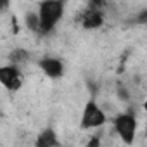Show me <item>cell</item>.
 Wrapping results in <instances>:
<instances>
[{"instance_id":"cell-8","label":"cell","mask_w":147,"mask_h":147,"mask_svg":"<svg viewBox=\"0 0 147 147\" xmlns=\"http://www.w3.org/2000/svg\"><path fill=\"white\" fill-rule=\"evenodd\" d=\"M24 23H26V28L35 31V33H40V18H38V12H28L24 16Z\"/></svg>"},{"instance_id":"cell-6","label":"cell","mask_w":147,"mask_h":147,"mask_svg":"<svg viewBox=\"0 0 147 147\" xmlns=\"http://www.w3.org/2000/svg\"><path fill=\"white\" fill-rule=\"evenodd\" d=\"M35 147H61L57 131L52 126H45L35 138Z\"/></svg>"},{"instance_id":"cell-10","label":"cell","mask_w":147,"mask_h":147,"mask_svg":"<svg viewBox=\"0 0 147 147\" xmlns=\"http://www.w3.org/2000/svg\"><path fill=\"white\" fill-rule=\"evenodd\" d=\"M116 94H118L119 100H123V102H128V100H130V92H128V88H126L125 85H118Z\"/></svg>"},{"instance_id":"cell-13","label":"cell","mask_w":147,"mask_h":147,"mask_svg":"<svg viewBox=\"0 0 147 147\" xmlns=\"http://www.w3.org/2000/svg\"><path fill=\"white\" fill-rule=\"evenodd\" d=\"M142 109H144V114H145V118H147V97H145V100L142 102Z\"/></svg>"},{"instance_id":"cell-1","label":"cell","mask_w":147,"mask_h":147,"mask_svg":"<svg viewBox=\"0 0 147 147\" xmlns=\"http://www.w3.org/2000/svg\"><path fill=\"white\" fill-rule=\"evenodd\" d=\"M64 2L61 0H47L38 5V18H40V33L42 35H49L55 30V26L59 24V21L64 16Z\"/></svg>"},{"instance_id":"cell-12","label":"cell","mask_w":147,"mask_h":147,"mask_svg":"<svg viewBox=\"0 0 147 147\" xmlns=\"http://www.w3.org/2000/svg\"><path fill=\"white\" fill-rule=\"evenodd\" d=\"M137 23H147V9L142 11V12L137 16Z\"/></svg>"},{"instance_id":"cell-9","label":"cell","mask_w":147,"mask_h":147,"mask_svg":"<svg viewBox=\"0 0 147 147\" xmlns=\"http://www.w3.org/2000/svg\"><path fill=\"white\" fill-rule=\"evenodd\" d=\"M24 61H28V52H26V50H23V49H16V50H12V54H11V64H14V66H21Z\"/></svg>"},{"instance_id":"cell-5","label":"cell","mask_w":147,"mask_h":147,"mask_svg":"<svg viewBox=\"0 0 147 147\" xmlns=\"http://www.w3.org/2000/svg\"><path fill=\"white\" fill-rule=\"evenodd\" d=\"M38 66L43 71V75L52 80H59L64 75V62L59 57H43L40 59Z\"/></svg>"},{"instance_id":"cell-2","label":"cell","mask_w":147,"mask_h":147,"mask_svg":"<svg viewBox=\"0 0 147 147\" xmlns=\"http://www.w3.org/2000/svg\"><path fill=\"white\" fill-rule=\"evenodd\" d=\"M113 126H114V131H116V135L121 138L123 144L131 145V144L135 142L138 123H137V118H135L133 113L126 111V113L116 114L114 119H113Z\"/></svg>"},{"instance_id":"cell-11","label":"cell","mask_w":147,"mask_h":147,"mask_svg":"<svg viewBox=\"0 0 147 147\" xmlns=\"http://www.w3.org/2000/svg\"><path fill=\"white\" fill-rule=\"evenodd\" d=\"M87 147H100V137H97V135L90 137V140L87 142Z\"/></svg>"},{"instance_id":"cell-3","label":"cell","mask_w":147,"mask_h":147,"mask_svg":"<svg viewBox=\"0 0 147 147\" xmlns=\"http://www.w3.org/2000/svg\"><path fill=\"white\" fill-rule=\"evenodd\" d=\"M106 121H107V114L97 104V100H94V99L87 100V104L83 106L82 116H80V128L82 130H95V128L104 126Z\"/></svg>"},{"instance_id":"cell-7","label":"cell","mask_w":147,"mask_h":147,"mask_svg":"<svg viewBox=\"0 0 147 147\" xmlns=\"http://www.w3.org/2000/svg\"><path fill=\"white\" fill-rule=\"evenodd\" d=\"M83 26L87 28V30H95V28H100L102 24H104V16H102V12L100 11H97V9H92V11H88L85 16H83Z\"/></svg>"},{"instance_id":"cell-4","label":"cell","mask_w":147,"mask_h":147,"mask_svg":"<svg viewBox=\"0 0 147 147\" xmlns=\"http://www.w3.org/2000/svg\"><path fill=\"white\" fill-rule=\"evenodd\" d=\"M0 83L4 85L9 92H18L23 87V71L19 66L14 64H5L0 67Z\"/></svg>"}]
</instances>
